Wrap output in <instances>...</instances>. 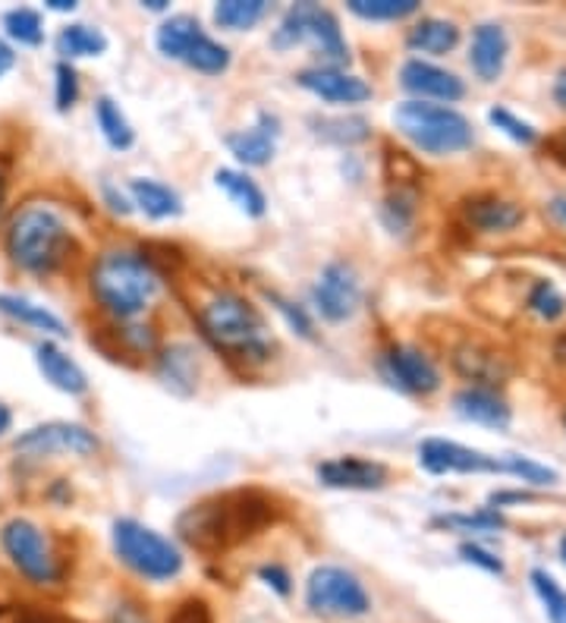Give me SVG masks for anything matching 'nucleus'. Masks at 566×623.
Masks as SVG:
<instances>
[{
  "label": "nucleus",
  "instance_id": "1",
  "mask_svg": "<svg viewBox=\"0 0 566 623\" xmlns=\"http://www.w3.org/2000/svg\"><path fill=\"white\" fill-rule=\"evenodd\" d=\"M277 517L271 495L258 488H236L186 507L177 519V532L199 551H227L258 536Z\"/></svg>",
  "mask_w": 566,
  "mask_h": 623
},
{
  "label": "nucleus",
  "instance_id": "2",
  "mask_svg": "<svg viewBox=\"0 0 566 623\" xmlns=\"http://www.w3.org/2000/svg\"><path fill=\"white\" fill-rule=\"evenodd\" d=\"M158 287H161L158 271L139 252H105L92 265V293L98 306L117 321L142 315L158 296Z\"/></svg>",
  "mask_w": 566,
  "mask_h": 623
},
{
  "label": "nucleus",
  "instance_id": "3",
  "mask_svg": "<svg viewBox=\"0 0 566 623\" xmlns=\"http://www.w3.org/2000/svg\"><path fill=\"white\" fill-rule=\"evenodd\" d=\"M3 243H7V255L17 268L47 274L63 265L66 252L73 246V236L66 230V221L54 208L32 202V205H22L10 218Z\"/></svg>",
  "mask_w": 566,
  "mask_h": 623
},
{
  "label": "nucleus",
  "instance_id": "4",
  "mask_svg": "<svg viewBox=\"0 0 566 623\" xmlns=\"http://www.w3.org/2000/svg\"><path fill=\"white\" fill-rule=\"evenodd\" d=\"M202 331L224 350H231L239 359H268V344H265V318L252 306L249 299L236 293H217L199 312Z\"/></svg>",
  "mask_w": 566,
  "mask_h": 623
},
{
  "label": "nucleus",
  "instance_id": "5",
  "mask_svg": "<svg viewBox=\"0 0 566 623\" xmlns=\"http://www.w3.org/2000/svg\"><path fill=\"white\" fill-rule=\"evenodd\" d=\"M394 126L399 136H406L413 146L425 155H457L462 148L472 146V124L460 110L428 102H403L394 110Z\"/></svg>",
  "mask_w": 566,
  "mask_h": 623
},
{
  "label": "nucleus",
  "instance_id": "6",
  "mask_svg": "<svg viewBox=\"0 0 566 623\" xmlns=\"http://www.w3.org/2000/svg\"><path fill=\"white\" fill-rule=\"evenodd\" d=\"M114 551L142 580L164 582L180 577V570H183L180 548L170 539H164L161 532L142 526L139 519H117L114 522Z\"/></svg>",
  "mask_w": 566,
  "mask_h": 623
},
{
  "label": "nucleus",
  "instance_id": "7",
  "mask_svg": "<svg viewBox=\"0 0 566 623\" xmlns=\"http://www.w3.org/2000/svg\"><path fill=\"white\" fill-rule=\"evenodd\" d=\"M302 42H312L318 57H324L334 70L337 63L350 61V47H346L343 32H340V22H337L331 10H324L318 3H296V7H290L284 22H280V29L274 32L271 39L277 51H290V47Z\"/></svg>",
  "mask_w": 566,
  "mask_h": 623
},
{
  "label": "nucleus",
  "instance_id": "8",
  "mask_svg": "<svg viewBox=\"0 0 566 623\" xmlns=\"http://www.w3.org/2000/svg\"><path fill=\"white\" fill-rule=\"evenodd\" d=\"M0 545L7 551L10 563L20 570L22 577L35 585H54L61 580V563L51 548V541L32 519L13 517L0 529Z\"/></svg>",
  "mask_w": 566,
  "mask_h": 623
},
{
  "label": "nucleus",
  "instance_id": "9",
  "mask_svg": "<svg viewBox=\"0 0 566 623\" xmlns=\"http://www.w3.org/2000/svg\"><path fill=\"white\" fill-rule=\"evenodd\" d=\"M306 604L321 617H365L372 611L365 585L343 567H314L306 582Z\"/></svg>",
  "mask_w": 566,
  "mask_h": 623
},
{
  "label": "nucleus",
  "instance_id": "10",
  "mask_svg": "<svg viewBox=\"0 0 566 623\" xmlns=\"http://www.w3.org/2000/svg\"><path fill=\"white\" fill-rule=\"evenodd\" d=\"M158 51L164 57H173V61H183L192 70L199 73H209V76H217L231 66V51L224 44H217L214 39H209L202 32L199 20L192 17H170L161 29H158Z\"/></svg>",
  "mask_w": 566,
  "mask_h": 623
},
{
  "label": "nucleus",
  "instance_id": "11",
  "mask_svg": "<svg viewBox=\"0 0 566 623\" xmlns=\"http://www.w3.org/2000/svg\"><path fill=\"white\" fill-rule=\"evenodd\" d=\"M17 454L25 457H95L98 454V437L85 425L76 422H44L29 429L25 435L13 441Z\"/></svg>",
  "mask_w": 566,
  "mask_h": 623
},
{
  "label": "nucleus",
  "instance_id": "12",
  "mask_svg": "<svg viewBox=\"0 0 566 623\" xmlns=\"http://www.w3.org/2000/svg\"><path fill=\"white\" fill-rule=\"evenodd\" d=\"M312 299L314 309L321 312V318H328V321L353 318V312L359 309V299H362L359 274L353 271V265L331 262L328 268L321 271V277H318L312 291Z\"/></svg>",
  "mask_w": 566,
  "mask_h": 623
},
{
  "label": "nucleus",
  "instance_id": "13",
  "mask_svg": "<svg viewBox=\"0 0 566 623\" xmlns=\"http://www.w3.org/2000/svg\"><path fill=\"white\" fill-rule=\"evenodd\" d=\"M421 466L428 473H506L503 460L488 457L482 451L462 447L457 441H444V437H428L419 447Z\"/></svg>",
  "mask_w": 566,
  "mask_h": 623
},
{
  "label": "nucleus",
  "instance_id": "14",
  "mask_svg": "<svg viewBox=\"0 0 566 623\" xmlns=\"http://www.w3.org/2000/svg\"><path fill=\"white\" fill-rule=\"evenodd\" d=\"M384 374L391 384L409 394H435L440 388V374L435 362L416 347H391L384 353Z\"/></svg>",
  "mask_w": 566,
  "mask_h": 623
},
{
  "label": "nucleus",
  "instance_id": "15",
  "mask_svg": "<svg viewBox=\"0 0 566 623\" xmlns=\"http://www.w3.org/2000/svg\"><path fill=\"white\" fill-rule=\"evenodd\" d=\"M296 83L302 88H309L312 95H318L321 102L328 104H362L372 98V85L359 76L350 73H340L334 66H312V70H302L296 76Z\"/></svg>",
  "mask_w": 566,
  "mask_h": 623
},
{
  "label": "nucleus",
  "instance_id": "16",
  "mask_svg": "<svg viewBox=\"0 0 566 623\" xmlns=\"http://www.w3.org/2000/svg\"><path fill=\"white\" fill-rule=\"evenodd\" d=\"M399 85L419 98H438V102H460L466 95V85L457 73L440 70L428 61H406L399 70Z\"/></svg>",
  "mask_w": 566,
  "mask_h": 623
},
{
  "label": "nucleus",
  "instance_id": "17",
  "mask_svg": "<svg viewBox=\"0 0 566 623\" xmlns=\"http://www.w3.org/2000/svg\"><path fill=\"white\" fill-rule=\"evenodd\" d=\"M318 482L328 488H346V492H375L387 482V466L375 460L337 457L318 466Z\"/></svg>",
  "mask_w": 566,
  "mask_h": 623
},
{
  "label": "nucleus",
  "instance_id": "18",
  "mask_svg": "<svg viewBox=\"0 0 566 623\" xmlns=\"http://www.w3.org/2000/svg\"><path fill=\"white\" fill-rule=\"evenodd\" d=\"M506 51H510V42H506V32L498 22H482L476 32H472V47H469V63L476 70V76L482 83H494L501 80L503 63H506Z\"/></svg>",
  "mask_w": 566,
  "mask_h": 623
},
{
  "label": "nucleus",
  "instance_id": "19",
  "mask_svg": "<svg viewBox=\"0 0 566 623\" xmlns=\"http://www.w3.org/2000/svg\"><path fill=\"white\" fill-rule=\"evenodd\" d=\"M277 117L271 114H258V124L252 129H239L227 136V148L233 151V158L246 167H261L274 158L277 148Z\"/></svg>",
  "mask_w": 566,
  "mask_h": 623
},
{
  "label": "nucleus",
  "instance_id": "20",
  "mask_svg": "<svg viewBox=\"0 0 566 623\" xmlns=\"http://www.w3.org/2000/svg\"><path fill=\"white\" fill-rule=\"evenodd\" d=\"M462 218L479 233H503V230L520 228L525 221V211L501 196H476L462 205Z\"/></svg>",
  "mask_w": 566,
  "mask_h": 623
},
{
  "label": "nucleus",
  "instance_id": "21",
  "mask_svg": "<svg viewBox=\"0 0 566 623\" xmlns=\"http://www.w3.org/2000/svg\"><path fill=\"white\" fill-rule=\"evenodd\" d=\"M453 406H457V413L462 419H469V422H479V425H488V429H510V406H506V400H503L494 388H479V384H472V388H462L460 394L453 397Z\"/></svg>",
  "mask_w": 566,
  "mask_h": 623
},
{
  "label": "nucleus",
  "instance_id": "22",
  "mask_svg": "<svg viewBox=\"0 0 566 623\" xmlns=\"http://www.w3.org/2000/svg\"><path fill=\"white\" fill-rule=\"evenodd\" d=\"M35 362H39V372L44 374V381H47L51 388L63 391V394L79 397L88 391V378H85L83 369H79L70 356L63 353L61 347H54L51 340H42V344L35 347Z\"/></svg>",
  "mask_w": 566,
  "mask_h": 623
},
{
  "label": "nucleus",
  "instance_id": "23",
  "mask_svg": "<svg viewBox=\"0 0 566 623\" xmlns=\"http://www.w3.org/2000/svg\"><path fill=\"white\" fill-rule=\"evenodd\" d=\"M406 44L413 51L421 54H447L460 44V25L450 20H438V17H428V20L416 22L406 35Z\"/></svg>",
  "mask_w": 566,
  "mask_h": 623
},
{
  "label": "nucleus",
  "instance_id": "24",
  "mask_svg": "<svg viewBox=\"0 0 566 623\" xmlns=\"http://www.w3.org/2000/svg\"><path fill=\"white\" fill-rule=\"evenodd\" d=\"M214 183L224 189L227 196H231V202L239 211H246L249 218H261L265 211H268V199H265V192L258 189V183L246 177V173H239V170H231V167H224V170H217L214 173Z\"/></svg>",
  "mask_w": 566,
  "mask_h": 623
},
{
  "label": "nucleus",
  "instance_id": "25",
  "mask_svg": "<svg viewBox=\"0 0 566 623\" xmlns=\"http://www.w3.org/2000/svg\"><path fill=\"white\" fill-rule=\"evenodd\" d=\"M453 366H457V372L460 374L479 381V388H494L503 374H506L501 356L491 353V350H482V347H472V344H466V347L457 350Z\"/></svg>",
  "mask_w": 566,
  "mask_h": 623
},
{
  "label": "nucleus",
  "instance_id": "26",
  "mask_svg": "<svg viewBox=\"0 0 566 623\" xmlns=\"http://www.w3.org/2000/svg\"><path fill=\"white\" fill-rule=\"evenodd\" d=\"M129 192H132V202L146 211L148 218L161 221V218H177L183 211L180 196L158 180H129Z\"/></svg>",
  "mask_w": 566,
  "mask_h": 623
},
{
  "label": "nucleus",
  "instance_id": "27",
  "mask_svg": "<svg viewBox=\"0 0 566 623\" xmlns=\"http://www.w3.org/2000/svg\"><path fill=\"white\" fill-rule=\"evenodd\" d=\"M0 312H3V315H10V318H13V321H20V325L35 328V331L54 334V337H66V334H70L66 331V325H63L54 312L44 309V306H35V303H29V299H22V296L0 293Z\"/></svg>",
  "mask_w": 566,
  "mask_h": 623
},
{
  "label": "nucleus",
  "instance_id": "28",
  "mask_svg": "<svg viewBox=\"0 0 566 623\" xmlns=\"http://www.w3.org/2000/svg\"><path fill=\"white\" fill-rule=\"evenodd\" d=\"M57 51L63 57H98L107 51V39L102 29L76 22V25H66L57 35Z\"/></svg>",
  "mask_w": 566,
  "mask_h": 623
},
{
  "label": "nucleus",
  "instance_id": "29",
  "mask_svg": "<svg viewBox=\"0 0 566 623\" xmlns=\"http://www.w3.org/2000/svg\"><path fill=\"white\" fill-rule=\"evenodd\" d=\"M268 3L265 0H224L214 7V22L221 29H231V32H239V29H252L255 22L265 17Z\"/></svg>",
  "mask_w": 566,
  "mask_h": 623
},
{
  "label": "nucleus",
  "instance_id": "30",
  "mask_svg": "<svg viewBox=\"0 0 566 623\" xmlns=\"http://www.w3.org/2000/svg\"><path fill=\"white\" fill-rule=\"evenodd\" d=\"M95 117H98V126H102L105 139L114 148L126 151V148L136 142V133H132V126H129V120L124 117V110L110 102V98H98V104H95Z\"/></svg>",
  "mask_w": 566,
  "mask_h": 623
},
{
  "label": "nucleus",
  "instance_id": "31",
  "mask_svg": "<svg viewBox=\"0 0 566 623\" xmlns=\"http://www.w3.org/2000/svg\"><path fill=\"white\" fill-rule=\"evenodd\" d=\"M381 218H384V224H387L391 233L409 230L413 218H416V189H406V187L394 189V192L384 199V205H381Z\"/></svg>",
  "mask_w": 566,
  "mask_h": 623
},
{
  "label": "nucleus",
  "instance_id": "32",
  "mask_svg": "<svg viewBox=\"0 0 566 623\" xmlns=\"http://www.w3.org/2000/svg\"><path fill=\"white\" fill-rule=\"evenodd\" d=\"M3 25H7V35L13 42L25 44V47H35V44L44 42V25L42 17L29 7H17L3 17Z\"/></svg>",
  "mask_w": 566,
  "mask_h": 623
},
{
  "label": "nucleus",
  "instance_id": "33",
  "mask_svg": "<svg viewBox=\"0 0 566 623\" xmlns=\"http://www.w3.org/2000/svg\"><path fill=\"white\" fill-rule=\"evenodd\" d=\"M350 10L362 20H403L419 10V0H350Z\"/></svg>",
  "mask_w": 566,
  "mask_h": 623
},
{
  "label": "nucleus",
  "instance_id": "34",
  "mask_svg": "<svg viewBox=\"0 0 566 623\" xmlns=\"http://www.w3.org/2000/svg\"><path fill=\"white\" fill-rule=\"evenodd\" d=\"M532 589L545 604V614L551 623H566V592L560 582L554 580L547 570H532Z\"/></svg>",
  "mask_w": 566,
  "mask_h": 623
},
{
  "label": "nucleus",
  "instance_id": "35",
  "mask_svg": "<svg viewBox=\"0 0 566 623\" xmlns=\"http://www.w3.org/2000/svg\"><path fill=\"white\" fill-rule=\"evenodd\" d=\"M318 126H321L318 136L331 139L337 146H356V142H365L372 136L369 120H362V117H337V120H321Z\"/></svg>",
  "mask_w": 566,
  "mask_h": 623
},
{
  "label": "nucleus",
  "instance_id": "36",
  "mask_svg": "<svg viewBox=\"0 0 566 623\" xmlns=\"http://www.w3.org/2000/svg\"><path fill=\"white\" fill-rule=\"evenodd\" d=\"M161 378L168 384H186V391L195 384V356L189 353L186 347H170L168 353L161 356Z\"/></svg>",
  "mask_w": 566,
  "mask_h": 623
},
{
  "label": "nucleus",
  "instance_id": "37",
  "mask_svg": "<svg viewBox=\"0 0 566 623\" xmlns=\"http://www.w3.org/2000/svg\"><path fill=\"white\" fill-rule=\"evenodd\" d=\"M528 309L535 312V315H542L545 321H557L566 312L564 293L557 291L551 281H538V284L532 287V293H528Z\"/></svg>",
  "mask_w": 566,
  "mask_h": 623
},
{
  "label": "nucleus",
  "instance_id": "38",
  "mask_svg": "<svg viewBox=\"0 0 566 623\" xmlns=\"http://www.w3.org/2000/svg\"><path fill=\"white\" fill-rule=\"evenodd\" d=\"M488 120L498 126V129H503L510 139H516V142H523V146H532L535 139H538V133L532 129V126L525 124V120H520L513 110H506V107H491V114H488Z\"/></svg>",
  "mask_w": 566,
  "mask_h": 623
},
{
  "label": "nucleus",
  "instance_id": "39",
  "mask_svg": "<svg viewBox=\"0 0 566 623\" xmlns=\"http://www.w3.org/2000/svg\"><path fill=\"white\" fill-rule=\"evenodd\" d=\"M438 526H450V529H472V532H488V529H501L503 517L494 510H482V514H453V517H438Z\"/></svg>",
  "mask_w": 566,
  "mask_h": 623
},
{
  "label": "nucleus",
  "instance_id": "40",
  "mask_svg": "<svg viewBox=\"0 0 566 623\" xmlns=\"http://www.w3.org/2000/svg\"><path fill=\"white\" fill-rule=\"evenodd\" d=\"M503 466H506L510 476H520L523 482H535V485H551V482H557V473H554V469L538 466V463H532V460L525 457H506L503 460Z\"/></svg>",
  "mask_w": 566,
  "mask_h": 623
},
{
  "label": "nucleus",
  "instance_id": "41",
  "mask_svg": "<svg viewBox=\"0 0 566 623\" xmlns=\"http://www.w3.org/2000/svg\"><path fill=\"white\" fill-rule=\"evenodd\" d=\"M268 299L274 303V309L280 312L284 318H287V325L293 328L299 337H306V340H314V328H312V318L306 315V312L293 306L290 299H284V296H277V293H268Z\"/></svg>",
  "mask_w": 566,
  "mask_h": 623
},
{
  "label": "nucleus",
  "instance_id": "42",
  "mask_svg": "<svg viewBox=\"0 0 566 623\" xmlns=\"http://www.w3.org/2000/svg\"><path fill=\"white\" fill-rule=\"evenodd\" d=\"M79 98V76L70 63H57V110H70Z\"/></svg>",
  "mask_w": 566,
  "mask_h": 623
},
{
  "label": "nucleus",
  "instance_id": "43",
  "mask_svg": "<svg viewBox=\"0 0 566 623\" xmlns=\"http://www.w3.org/2000/svg\"><path fill=\"white\" fill-rule=\"evenodd\" d=\"M168 623H214V614H211L209 602H202V599H186V602H180L173 608Z\"/></svg>",
  "mask_w": 566,
  "mask_h": 623
},
{
  "label": "nucleus",
  "instance_id": "44",
  "mask_svg": "<svg viewBox=\"0 0 566 623\" xmlns=\"http://www.w3.org/2000/svg\"><path fill=\"white\" fill-rule=\"evenodd\" d=\"M460 555H462V561L476 563V567L488 570V573H494V577H503V561L501 558H494L491 551H484L482 545H476V541H462Z\"/></svg>",
  "mask_w": 566,
  "mask_h": 623
},
{
  "label": "nucleus",
  "instance_id": "45",
  "mask_svg": "<svg viewBox=\"0 0 566 623\" xmlns=\"http://www.w3.org/2000/svg\"><path fill=\"white\" fill-rule=\"evenodd\" d=\"M258 577H261V582L268 585V589H274L277 595H290L293 592V580H290V573L280 567V563H265L261 570H258Z\"/></svg>",
  "mask_w": 566,
  "mask_h": 623
},
{
  "label": "nucleus",
  "instance_id": "46",
  "mask_svg": "<svg viewBox=\"0 0 566 623\" xmlns=\"http://www.w3.org/2000/svg\"><path fill=\"white\" fill-rule=\"evenodd\" d=\"M110 623H151L148 621L146 608H139L136 602H124L114 608V614H110Z\"/></svg>",
  "mask_w": 566,
  "mask_h": 623
},
{
  "label": "nucleus",
  "instance_id": "47",
  "mask_svg": "<svg viewBox=\"0 0 566 623\" xmlns=\"http://www.w3.org/2000/svg\"><path fill=\"white\" fill-rule=\"evenodd\" d=\"M547 148H551V155H554L557 161H564L566 165V126L554 136V139H551V142H547Z\"/></svg>",
  "mask_w": 566,
  "mask_h": 623
},
{
  "label": "nucleus",
  "instance_id": "48",
  "mask_svg": "<svg viewBox=\"0 0 566 623\" xmlns=\"http://www.w3.org/2000/svg\"><path fill=\"white\" fill-rule=\"evenodd\" d=\"M13 63H17V54H13V47H10V44L0 39V76H3V73H10V70H13Z\"/></svg>",
  "mask_w": 566,
  "mask_h": 623
},
{
  "label": "nucleus",
  "instance_id": "49",
  "mask_svg": "<svg viewBox=\"0 0 566 623\" xmlns=\"http://www.w3.org/2000/svg\"><path fill=\"white\" fill-rule=\"evenodd\" d=\"M554 102L566 107V70L557 76V83H554Z\"/></svg>",
  "mask_w": 566,
  "mask_h": 623
},
{
  "label": "nucleus",
  "instance_id": "50",
  "mask_svg": "<svg viewBox=\"0 0 566 623\" xmlns=\"http://www.w3.org/2000/svg\"><path fill=\"white\" fill-rule=\"evenodd\" d=\"M10 425H13V413H10V406H3V403H0V435H3V432H10Z\"/></svg>",
  "mask_w": 566,
  "mask_h": 623
},
{
  "label": "nucleus",
  "instance_id": "51",
  "mask_svg": "<svg viewBox=\"0 0 566 623\" xmlns=\"http://www.w3.org/2000/svg\"><path fill=\"white\" fill-rule=\"evenodd\" d=\"M47 7H51V10H57V13H66V10L73 13V10H76V3H73V0H47Z\"/></svg>",
  "mask_w": 566,
  "mask_h": 623
},
{
  "label": "nucleus",
  "instance_id": "52",
  "mask_svg": "<svg viewBox=\"0 0 566 623\" xmlns=\"http://www.w3.org/2000/svg\"><path fill=\"white\" fill-rule=\"evenodd\" d=\"M551 211H554V214H557V218H560V221H564V224H566V199H554V205H551Z\"/></svg>",
  "mask_w": 566,
  "mask_h": 623
},
{
  "label": "nucleus",
  "instance_id": "53",
  "mask_svg": "<svg viewBox=\"0 0 566 623\" xmlns=\"http://www.w3.org/2000/svg\"><path fill=\"white\" fill-rule=\"evenodd\" d=\"M7 202V180H3V173H0V208Z\"/></svg>",
  "mask_w": 566,
  "mask_h": 623
},
{
  "label": "nucleus",
  "instance_id": "54",
  "mask_svg": "<svg viewBox=\"0 0 566 623\" xmlns=\"http://www.w3.org/2000/svg\"><path fill=\"white\" fill-rule=\"evenodd\" d=\"M560 558H564V563H566V536L560 539Z\"/></svg>",
  "mask_w": 566,
  "mask_h": 623
}]
</instances>
